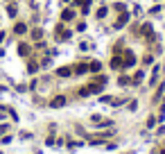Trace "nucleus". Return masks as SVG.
Here are the masks:
<instances>
[{
	"instance_id": "nucleus-5",
	"label": "nucleus",
	"mask_w": 165,
	"mask_h": 154,
	"mask_svg": "<svg viewBox=\"0 0 165 154\" xmlns=\"http://www.w3.org/2000/svg\"><path fill=\"white\" fill-rule=\"evenodd\" d=\"M57 75H59V77H70L72 68H70V66H61V68H57Z\"/></svg>"
},
{
	"instance_id": "nucleus-2",
	"label": "nucleus",
	"mask_w": 165,
	"mask_h": 154,
	"mask_svg": "<svg viewBox=\"0 0 165 154\" xmlns=\"http://www.w3.org/2000/svg\"><path fill=\"white\" fill-rule=\"evenodd\" d=\"M129 18H131V14H129V12H122V14L118 16V21H115V30H122V27L127 25Z\"/></svg>"
},
{
	"instance_id": "nucleus-3",
	"label": "nucleus",
	"mask_w": 165,
	"mask_h": 154,
	"mask_svg": "<svg viewBox=\"0 0 165 154\" xmlns=\"http://www.w3.org/2000/svg\"><path fill=\"white\" fill-rule=\"evenodd\" d=\"M111 68H113V70H122V54H113Z\"/></svg>"
},
{
	"instance_id": "nucleus-25",
	"label": "nucleus",
	"mask_w": 165,
	"mask_h": 154,
	"mask_svg": "<svg viewBox=\"0 0 165 154\" xmlns=\"http://www.w3.org/2000/svg\"><path fill=\"white\" fill-rule=\"evenodd\" d=\"M161 154H165V150H163V152H161Z\"/></svg>"
},
{
	"instance_id": "nucleus-8",
	"label": "nucleus",
	"mask_w": 165,
	"mask_h": 154,
	"mask_svg": "<svg viewBox=\"0 0 165 154\" xmlns=\"http://www.w3.org/2000/svg\"><path fill=\"white\" fill-rule=\"evenodd\" d=\"M72 18H75L72 9H63V12H61V21H72Z\"/></svg>"
},
{
	"instance_id": "nucleus-9",
	"label": "nucleus",
	"mask_w": 165,
	"mask_h": 154,
	"mask_svg": "<svg viewBox=\"0 0 165 154\" xmlns=\"http://www.w3.org/2000/svg\"><path fill=\"white\" fill-rule=\"evenodd\" d=\"M18 54H21V57H27V54H30V45H27V43H21V45H18Z\"/></svg>"
},
{
	"instance_id": "nucleus-7",
	"label": "nucleus",
	"mask_w": 165,
	"mask_h": 154,
	"mask_svg": "<svg viewBox=\"0 0 165 154\" xmlns=\"http://www.w3.org/2000/svg\"><path fill=\"white\" fill-rule=\"evenodd\" d=\"M72 73L75 75H84V73H88V66H86V64H77L72 68Z\"/></svg>"
},
{
	"instance_id": "nucleus-11",
	"label": "nucleus",
	"mask_w": 165,
	"mask_h": 154,
	"mask_svg": "<svg viewBox=\"0 0 165 154\" xmlns=\"http://www.w3.org/2000/svg\"><path fill=\"white\" fill-rule=\"evenodd\" d=\"M140 32H142V34H145V36H154V34H152V32H154V30H152V25H149V23H145V25H142V27H140Z\"/></svg>"
},
{
	"instance_id": "nucleus-12",
	"label": "nucleus",
	"mask_w": 165,
	"mask_h": 154,
	"mask_svg": "<svg viewBox=\"0 0 165 154\" xmlns=\"http://www.w3.org/2000/svg\"><path fill=\"white\" fill-rule=\"evenodd\" d=\"M88 70H91V73H100V70H102V64H100V61H93V64L88 66Z\"/></svg>"
},
{
	"instance_id": "nucleus-21",
	"label": "nucleus",
	"mask_w": 165,
	"mask_h": 154,
	"mask_svg": "<svg viewBox=\"0 0 165 154\" xmlns=\"http://www.w3.org/2000/svg\"><path fill=\"white\" fill-rule=\"evenodd\" d=\"M154 125H156V118H154V116H152V118L147 120V127H154Z\"/></svg>"
},
{
	"instance_id": "nucleus-17",
	"label": "nucleus",
	"mask_w": 165,
	"mask_h": 154,
	"mask_svg": "<svg viewBox=\"0 0 165 154\" xmlns=\"http://www.w3.org/2000/svg\"><path fill=\"white\" fill-rule=\"evenodd\" d=\"M120 84H122V86H129V84H133V82L129 80V77H120Z\"/></svg>"
},
{
	"instance_id": "nucleus-6",
	"label": "nucleus",
	"mask_w": 165,
	"mask_h": 154,
	"mask_svg": "<svg viewBox=\"0 0 165 154\" xmlns=\"http://www.w3.org/2000/svg\"><path fill=\"white\" fill-rule=\"evenodd\" d=\"M63 104H66V98H63V95H57V98L50 102V107H54V109H59V107H63Z\"/></svg>"
},
{
	"instance_id": "nucleus-13",
	"label": "nucleus",
	"mask_w": 165,
	"mask_h": 154,
	"mask_svg": "<svg viewBox=\"0 0 165 154\" xmlns=\"http://www.w3.org/2000/svg\"><path fill=\"white\" fill-rule=\"evenodd\" d=\"M38 70V64L36 61H30V64H27V73H36Z\"/></svg>"
},
{
	"instance_id": "nucleus-4",
	"label": "nucleus",
	"mask_w": 165,
	"mask_h": 154,
	"mask_svg": "<svg viewBox=\"0 0 165 154\" xmlns=\"http://www.w3.org/2000/svg\"><path fill=\"white\" fill-rule=\"evenodd\" d=\"M57 38H59V41H68V38H70V32L63 30V27L59 25V27H57Z\"/></svg>"
},
{
	"instance_id": "nucleus-10",
	"label": "nucleus",
	"mask_w": 165,
	"mask_h": 154,
	"mask_svg": "<svg viewBox=\"0 0 165 154\" xmlns=\"http://www.w3.org/2000/svg\"><path fill=\"white\" fill-rule=\"evenodd\" d=\"M14 32H16V34H25V32H27V25H25V23H16V25H14Z\"/></svg>"
},
{
	"instance_id": "nucleus-16",
	"label": "nucleus",
	"mask_w": 165,
	"mask_h": 154,
	"mask_svg": "<svg viewBox=\"0 0 165 154\" xmlns=\"http://www.w3.org/2000/svg\"><path fill=\"white\" fill-rule=\"evenodd\" d=\"M7 14L14 18V16H16V7H14V5H9V7H7Z\"/></svg>"
},
{
	"instance_id": "nucleus-1",
	"label": "nucleus",
	"mask_w": 165,
	"mask_h": 154,
	"mask_svg": "<svg viewBox=\"0 0 165 154\" xmlns=\"http://www.w3.org/2000/svg\"><path fill=\"white\" fill-rule=\"evenodd\" d=\"M133 64H136L133 50H122V68H131Z\"/></svg>"
},
{
	"instance_id": "nucleus-18",
	"label": "nucleus",
	"mask_w": 165,
	"mask_h": 154,
	"mask_svg": "<svg viewBox=\"0 0 165 154\" xmlns=\"http://www.w3.org/2000/svg\"><path fill=\"white\" fill-rule=\"evenodd\" d=\"M32 36H34V38H36V41H38V38H41V36H43V30H34V32H32Z\"/></svg>"
},
{
	"instance_id": "nucleus-24",
	"label": "nucleus",
	"mask_w": 165,
	"mask_h": 154,
	"mask_svg": "<svg viewBox=\"0 0 165 154\" xmlns=\"http://www.w3.org/2000/svg\"><path fill=\"white\" fill-rule=\"evenodd\" d=\"M0 120H2V113H0Z\"/></svg>"
},
{
	"instance_id": "nucleus-14",
	"label": "nucleus",
	"mask_w": 165,
	"mask_h": 154,
	"mask_svg": "<svg viewBox=\"0 0 165 154\" xmlns=\"http://www.w3.org/2000/svg\"><path fill=\"white\" fill-rule=\"evenodd\" d=\"M142 77H145V73H142V70H138V73L133 75V80H131V82H133V84H138V82L142 80Z\"/></svg>"
},
{
	"instance_id": "nucleus-20",
	"label": "nucleus",
	"mask_w": 165,
	"mask_h": 154,
	"mask_svg": "<svg viewBox=\"0 0 165 154\" xmlns=\"http://www.w3.org/2000/svg\"><path fill=\"white\" fill-rule=\"evenodd\" d=\"M79 48H82L84 52H88V50H91V43H86V41H84V43H79Z\"/></svg>"
},
{
	"instance_id": "nucleus-19",
	"label": "nucleus",
	"mask_w": 165,
	"mask_h": 154,
	"mask_svg": "<svg viewBox=\"0 0 165 154\" xmlns=\"http://www.w3.org/2000/svg\"><path fill=\"white\" fill-rule=\"evenodd\" d=\"M104 16H106V7H100L98 9V18H104Z\"/></svg>"
},
{
	"instance_id": "nucleus-22",
	"label": "nucleus",
	"mask_w": 165,
	"mask_h": 154,
	"mask_svg": "<svg viewBox=\"0 0 165 154\" xmlns=\"http://www.w3.org/2000/svg\"><path fill=\"white\" fill-rule=\"evenodd\" d=\"M2 131H7V125H0V134H2Z\"/></svg>"
},
{
	"instance_id": "nucleus-23",
	"label": "nucleus",
	"mask_w": 165,
	"mask_h": 154,
	"mask_svg": "<svg viewBox=\"0 0 165 154\" xmlns=\"http://www.w3.org/2000/svg\"><path fill=\"white\" fill-rule=\"evenodd\" d=\"M2 41H5V34H2V32H0V43H2Z\"/></svg>"
},
{
	"instance_id": "nucleus-15",
	"label": "nucleus",
	"mask_w": 165,
	"mask_h": 154,
	"mask_svg": "<svg viewBox=\"0 0 165 154\" xmlns=\"http://www.w3.org/2000/svg\"><path fill=\"white\" fill-rule=\"evenodd\" d=\"M75 5H77V7H88L91 0H75Z\"/></svg>"
}]
</instances>
